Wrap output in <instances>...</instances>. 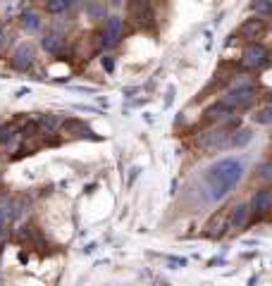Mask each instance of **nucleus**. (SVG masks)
I'll return each mask as SVG.
<instances>
[{
  "label": "nucleus",
  "instance_id": "nucleus-20",
  "mask_svg": "<svg viewBox=\"0 0 272 286\" xmlns=\"http://www.w3.org/2000/svg\"><path fill=\"white\" fill-rule=\"evenodd\" d=\"M57 124H60L57 117H41V126H43V129H48V131L57 129Z\"/></svg>",
  "mask_w": 272,
  "mask_h": 286
},
{
  "label": "nucleus",
  "instance_id": "nucleus-6",
  "mask_svg": "<svg viewBox=\"0 0 272 286\" xmlns=\"http://www.w3.org/2000/svg\"><path fill=\"white\" fill-rule=\"evenodd\" d=\"M31 62H34V48L27 45V43L19 45V48L12 53V67L14 69H22V72H24V69L31 67Z\"/></svg>",
  "mask_w": 272,
  "mask_h": 286
},
{
  "label": "nucleus",
  "instance_id": "nucleus-22",
  "mask_svg": "<svg viewBox=\"0 0 272 286\" xmlns=\"http://www.w3.org/2000/svg\"><path fill=\"white\" fill-rule=\"evenodd\" d=\"M10 224V217H7V212H5V207L0 205V232H5V227Z\"/></svg>",
  "mask_w": 272,
  "mask_h": 286
},
{
  "label": "nucleus",
  "instance_id": "nucleus-18",
  "mask_svg": "<svg viewBox=\"0 0 272 286\" xmlns=\"http://www.w3.org/2000/svg\"><path fill=\"white\" fill-rule=\"evenodd\" d=\"M251 5H253V10H256L258 14H272V2L270 0H253Z\"/></svg>",
  "mask_w": 272,
  "mask_h": 286
},
{
  "label": "nucleus",
  "instance_id": "nucleus-10",
  "mask_svg": "<svg viewBox=\"0 0 272 286\" xmlns=\"http://www.w3.org/2000/svg\"><path fill=\"white\" fill-rule=\"evenodd\" d=\"M229 108H225L222 103H218V105H213V108L205 110V120L208 122H227L229 120Z\"/></svg>",
  "mask_w": 272,
  "mask_h": 286
},
{
  "label": "nucleus",
  "instance_id": "nucleus-25",
  "mask_svg": "<svg viewBox=\"0 0 272 286\" xmlns=\"http://www.w3.org/2000/svg\"><path fill=\"white\" fill-rule=\"evenodd\" d=\"M29 93V88H19V91H17V93H14V95H17V98H24V95H27Z\"/></svg>",
  "mask_w": 272,
  "mask_h": 286
},
{
  "label": "nucleus",
  "instance_id": "nucleus-16",
  "mask_svg": "<svg viewBox=\"0 0 272 286\" xmlns=\"http://www.w3.org/2000/svg\"><path fill=\"white\" fill-rule=\"evenodd\" d=\"M253 122H256V124H272V105L260 108L258 112L253 115Z\"/></svg>",
  "mask_w": 272,
  "mask_h": 286
},
{
  "label": "nucleus",
  "instance_id": "nucleus-19",
  "mask_svg": "<svg viewBox=\"0 0 272 286\" xmlns=\"http://www.w3.org/2000/svg\"><path fill=\"white\" fill-rule=\"evenodd\" d=\"M231 88H253V82H251L246 74H239V77L234 79V83H231Z\"/></svg>",
  "mask_w": 272,
  "mask_h": 286
},
{
  "label": "nucleus",
  "instance_id": "nucleus-23",
  "mask_svg": "<svg viewBox=\"0 0 272 286\" xmlns=\"http://www.w3.org/2000/svg\"><path fill=\"white\" fill-rule=\"evenodd\" d=\"M103 67L108 69V72H112V69H115V60H112V57H103Z\"/></svg>",
  "mask_w": 272,
  "mask_h": 286
},
{
  "label": "nucleus",
  "instance_id": "nucleus-5",
  "mask_svg": "<svg viewBox=\"0 0 272 286\" xmlns=\"http://www.w3.org/2000/svg\"><path fill=\"white\" fill-rule=\"evenodd\" d=\"M244 62L248 67H265L268 65V50L258 43H251L244 50Z\"/></svg>",
  "mask_w": 272,
  "mask_h": 286
},
{
  "label": "nucleus",
  "instance_id": "nucleus-1",
  "mask_svg": "<svg viewBox=\"0 0 272 286\" xmlns=\"http://www.w3.org/2000/svg\"><path fill=\"white\" fill-rule=\"evenodd\" d=\"M244 177V164L234 158H225L218 164H213L205 174V186H208V198L210 201H220L229 193L239 179Z\"/></svg>",
  "mask_w": 272,
  "mask_h": 286
},
{
  "label": "nucleus",
  "instance_id": "nucleus-21",
  "mask_svg": "<svg viewBox=\"0 0 272 286\" xmlns=\"http://www.w3.org/2000/svg\"><path fill=\"white\" fill-rule=\"evenodd\" d=\"M260 179H265V181H272V163H265L260 167Z\"/></svg>",
  "mask_w": 272,
  "mask_h": 286
},
{
  "label": "nucleus",
  "instance_id": "nucleus-17",
  "mask_svg": "<svg viewBox=\"0 0 272 286\" xmlns=\"http://www.w3.org/2000/svg\"><path fill=\"white\" fill-rule=\"evenodd\" d=\"M45 7H48V12H53V14L65 12V10L69 7V0H48Z\"/></svg>",
  "mask_w": 272,
  "mask_h": 286
},
{
  "label": "nucleus",
  "instance_id": "nucleus-26",
  "mask_svg": "<svg viewBox=\"0 0 272 286\" xmlns=\"http://www.w3.org/2000/svg\"><path fill=\"white\" fill-rule=\"evenodd\" d=\"M0 45H2V29H0Z\"/></svg>",
  "mask_w": 272,
  "mask_h": 286
},
{
  "label": "nucleus",
  "instance_id": "nucleus-24",
  "mask_svg": "<svg viewBox=\"0 0 272 286\" xmlns=\"http://www.w3.org/2000/svg\"><path fill=\"white\" fill-rule=\"evenodd\" d=\"M138 172H141L138 167H134V169H132V174H129V184H132V181H134V179L138 177Z\"/></svg>",
  "mask_w": 272,
  "mask_h": 286
},
{
  "label": "nucleus",
  "instance_id": "nucleus-12",
  "mask_svg": "<svg viewBox=\"0 0 272 286\" xmlns=\"http://www.w3.org/2000/svg\"><path fill=\"white\" fill-rule=\"evenodd\" d=\"M19 22H22V27L27 29V31H39V29H41V17H39V12H34V10L22 14Z\"/></svg>",
  "mask_w": 272,
  "mask_h": 286
},
{
  "label": "nucleus",
  "instance_id": "nucleus-13",
  "mask_svg": "<svg viewBox=\"0 0 272 286\" xmlns=\"http://www.w3.org/2000/svg\"><path fill=\"white\" fill-rule=\"evenodd\" d=\"M129 10H132V14H136L138 19H143V14L148 17L150 0H129Z\"/></svg>",
  "mask_w": 272,
  "mask_h": 286
},
{
  "label": "nucleus",
  "instance_id": "nucleus-14",
  "mask_svg": "<svg viewBox=\"0 0 272 286\" xmlns=\"http://www.w3.org/2000/svg\"><path fill=\"white\" fill-rule=\"evenodd\" d=\"M43 48H45L48 53H60V50H62V39L55 36V34H48V36L43 39Z\"/></svg>",
  "mask_w": 272,
  "mask_h": 286
},
{
  "label": "nucleus",
  "instance_id": "nucleus-15",
  "mask_svg": "<svg viewBox=\"0 0 272 286\" xmlns=\"http://www.w3.org/2000/svg\"><path fill=\"white\" fill-rule=\"evenodd\" d=\"M251 138H253V134H251L248 129H239V131L231 134V146H234V148H241V146H246Z\"/></svg>",
  "mask_w": 272,
  "mask_h": 286
},
{
  "label": "nucleus",
  "instance_id": "nucleus-7",
  "mask_svg": "<svg viewBox=\"0 0 272 286\" xmlns=\"http://www.w3.org/2000/svg\"><path fill=\"white\" fill-rule=\"evenodd\" d=\"M248 219V205L246 203H239L234 205L229 210V229H241Z\"/></svg>",
  "mask_w": 272,
  "mask_h": 286
},
{
  "label": "nucleus",
  "instance_id": "nucleus-2",
  "mask_svg": "<svg viewBox=\"0 0 272 286\" xmlns=\"http://www.w3.org/2000/svg\"><path fill=\"white\" fill-rule=\"evenodd\" d=\"M198 146L208 155L220 153V150H225V148H231V134L229 131H222V129L220 131H208V134H203V136L198 138Z\"/></svg>",
  "mask_w": 272,
  "mask_h": 286
},
{
  "label": "nucleus",
  "instance_id": "nucleus-3",
  "mask_svg": "<svg viewBox=\"0 0 272 286\" xmlns=\"http://www.w3.org/2000/svg\"><path fill=\"white\" fill-rule=\"evenodd\" d=\"M253 103V88H231L229 93L222 98V105L229 110L248 108Z\"/></svg>",
  "mask_w": 272,
  "mask_h": 286
},
{
  "label": "nucleus",
  "instance_id": "nucleus-8",
  "mask_svg": "<svg viewBox=\"0 0 272 286\" xmlns=\"http://www.w3.org/2000/svg\"><path fill=\"white\" fill-rule=\"evenodd\" d=\"M229 229V210H225L222 215H215L213 222L208 224V236H220V234H225Z\"/></svg>",
  "mask_w": 272,
  "mask_h": 286
},
{
  "label": "nucleus",
  "instance_id": "nucleus-11",
  "mask_svg": "<svg viewBox=\"0 0 272 286\" xmlns=\"http://www.w3.org/2000/svg\"><path fill=\"white\" fill-rule=\"evenodd\" d=\"M253 207H256L258 212H265V210H270V207H272V189L258 191V193L253 196Z\"/></svg>",
  "mask_w": 272,
  "mask_h": 286
},
{
  "label": "nucleus",
  "instance_id": "nucleus-9",
  "mask_svg": "<svg viewBox=\"0 0 272 286\" xmlns=\"http://www.w3.org/2000/svg\"><path fill=\"white\" fill-rule=\"evenodd\" d=\"M263 29H265V22H263L260 17H256V19H246L244 24L239 27V34H241L244 39H256Z\"/></svg>",
  "mask_w": 272,
  "mask_h": 286
},
{
  "label": "nucleus",
  "instance_id": "nucleus-4",
  "mask_svg": "<svg viewBox=\"0 0 272 286\" xmlns=\"http://www.w3.org/2000/svg\"><path fill=\"white\" fill-rule=\"evenodd\" d=\"M120 39H122V19L120 17H110L105 22V31H103V45L112 48V45H117Z\"/></svg>",
  "mask_w": 272,
  "mask_h": 286
}]
</instances>
